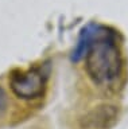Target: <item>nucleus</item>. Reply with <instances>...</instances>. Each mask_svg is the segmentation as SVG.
Wrapping results in <instances>:
<instances>
[{"mask_svg": "<svg viewBox=\"0 0 128 129\" xmlns=\"http://www.w3.org/2000/svg\"><path fill=\"white\" fill-rule=\"evenodd\" d=\"M85 67L90 79L100 86L109 85L120 77L123 60L112 32L105 30L90 44L85 55Z\"/></svg>", "mask_w": 128, "mask_h": 129, "instance_id": "f257e3e1", "label": "nucleus"}, {"mask_svg": "<svg viewBox=\"0 0 128 129\" xmlns=\"http://www.w3.org/2000/svg\"><path fill=\"white\" fill-rule=\"evenodd\" d=\"M47 75L41 69H30L27 71L16 70L10 77V87L20 100H35L42 97L46 89Z\"/></svg>", "mask_w": 128, "mask_h": 129, "instance_id": "f03ea898", "label": "nucleus"}, {"mask_svg": "<svg viewBox=\"0 0 128 129\" xmlns=\"http://www.w3.org/2000/svg\"><path fill=\"white\" fill-rule=\"evenodd\" d=\"M117 120V109L113 105H98L88 112L81 125L88 129H108Z\"/></svg>", "mask_w": 128, "mask_h": 129, "instance_id": "7ed1b4c3", "label": "nucleus"}, {"mask_svg": "<svg viewBox=\"0 0 128 129\" xmlns=\"http://www.w3.org/2000/svg\"><path fill=\"white\" fill-rule=\"evenodd\" d=\"M105 30L107 28L98 26V24H94V23H90V24H88V26L84 27L81 34L78 36V40H77V44H75V47L73 50V54H71V60H73V62H80V60L86 55L90 44L93 43L100 35H103L104 32H105Z\"/></svg>", "mask_w": 128, "mask_h": 129, "instance_id": "20e7f679", "label": "nucleus"}, {"mask_svg": "<svg viewBox=\"0 0 128 129\" xmlns=\"http://www.w3.org/2000/svg\"><path fill=\"white\" fill-rule=\"evenodd\" d=\"M7 108H8V97H7L6 90L0 86V117L6 113Z\"/></svg>", "mask_w": 128, "mask_h": 129, "instance_id": "39448f33", "label": "nucleus"}]
</instances>
